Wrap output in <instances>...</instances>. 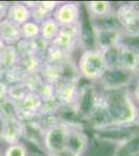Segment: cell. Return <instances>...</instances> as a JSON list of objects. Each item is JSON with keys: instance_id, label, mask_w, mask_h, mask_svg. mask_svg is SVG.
Instances as JSON below:
<instances>
[{"instance_id": "obj_1", "label": "cell", "mask_w": 139, "mask_h": 156, "mask_svg": "<svg viewBox=\"0 0 139 156\" xmlns=\"http://www.w3.org/2000/svg\"><path fill=\"white\" fill-rule=\"evenodd\" d=\"M106 100L109 126H128L137 121L138 108L128 92L111 90V94L106 96Z\"/></svg>"}, {"instance_id": "obj_2", "label": "cell", "mask_w": 139, "mask_h": 156, "mask_svg": "<svg viewBox=\"0 0 139 156\" xmlns=\"http://www.w3.org/2000/svg\"><path fill=\"white\" fill-rule=\"evenodd\" d=\"M78 72L87 80H100L109 70L103 51L89 48L83 51L78 62Z\"/></svg>"}, {"instance_id": "obj_3", "label": "cell", "mask_w": 139, "mask_h": 156, "mask_svg": "<svg viewBox=\"0 0 139 156\" xmlns=\"http://www.w3.org/2000/svg\"><path fill=\"white\" fill-rule=\"evenodd\" d=\"M68 131L69 126L62 123H57L45 131L43 144L49 154L55 156L65 149Z\"/></svg>"}, {"instance_id": "obj_4", "label": "cell", "mask_w": 139, "mask_h": 156, "mask_svg": "<svg viewBox=\"0 0 139 156\" xmlns=\"http://www.w3.org/2000/svg\"><path fill=\"white\" fill-rule=\"evenodd\" d=\"M93 43L97 49L105 51L110 47L120 43L122 30L115 25H105V26H93L92 27Z\"/></svg>"}, {"instance_id": "obj_5", "label": "cell", "mask_w": 139, "mask_h": 156, "mask_svg": "<svg viewBox=\"0 0 139 156\" xmlns=\"http://www.w3.org/2000/svg\"><path fill=\"white\" fill-rule=\"evenodd\" d=\"M80 15L81 11L79 4L75 2H65L57 6L52 17L60 27H70L78 25Z\"/></svg>"}, {"instance_id": "obj_6", "label": "cell", "mask_w": 139, "mask_h": 156, "mask_svg": "<svg viewBox=\"0 0 139 156\" xmlns=\"http://www.w3.org/2000/svg\"><path fill=\"white\" fill-rule=\"evenodd\" d=\"M79 90L78 80L64 79L55 84V97L60 106H74Z\"/></svg>"}, {"instance_id": "obj_7", "label": "cell", "mask_w": 139, "mask_h": 156, "mask_svg": "<svg viewBox=\"0 0 139 156\" xmlns=\"http://www.w3.org/2000/svg\"><path fill=\"white\" fill-rule=\"evenodd\" d=\"M115 22L126 32L139 31L138 11L133 4H122L114 14Z\"/></svg>"}, {"instance_id": "obj_8", "label": "cell", "mask_w": 139, "mask_h": 156, "mask_svg": "<svg viewBox=\"0 0 139 156\" xmlns=\"http://www.w3.org/2000/svg\"><path fill=\"white\" fill-rule=\"evenodd\" d=\"M79 36V25L70 27H60L59 32H58L56 37L51 42V44L56 46L60 50H62L65 54L70 56V54L75 49Z\"/></svg>"}, {"instance_id": "obj_9", "label": "cell", "mask_w": 139, "mask_h": 156, "mask_svg": "<svg viewBox=\"0 0 139 156\" xmlns=\"http://www.w3.org/2000/svg\"><path fill=\"white\" fill-rule=\"evenodd\" d=\"M132 73L126 72L120 69H109L101 78V82L105 89L110 90H117L126 87L132 80Z\"/></svg>"}, {"instance_id": "obj_10", "label": "cell", "mask_w": 139, "mask_h": 156, "mask_svg": "<svg viewBox=\"0 0 139 156\" xmlns=\"http://www.w3.org/2000/svg\"><path fill=\"white\" fill-rule=\"evenodd\" d=\"M118 68L129 73H137L139 69V53L120 44Z\"/></svg>"}, {"instance_id": "obj_11", "label": "cell", "mask_w": 139, "mask_h": 156, "mask_svg": "<svg viewBox=\"0 0 139 156\" xmlns=\"http://www.w3.org/2000/svg\"><path fill=\"white\" fill-rule=\"evenodd\" d=\"M0 39L5 45H16L21 40L20 26L4 17L0 21Z\"/></svg>"}, {"instance_id": "obj_12", "label": "cell", "mask_w": 139, "mask_h": 156, "mask_svg": "<svg viewBox=\"0 0 139 156\" xmlns=\"http://www.w3.org/2000/svg\"><path fill=\"white\" fill-rule=\"evenodd\" d=\"M64 64L57 65V64H50V62H43L42 67L39 72H40V74H41L44 82L55 85L56 83H58L60 80L64 79Z\"/></svg>"}, {"instance_id": "obj_13", "label": "cell", "mask_w": 139, "mask_h": 156, "mask_svg": "<svg viewBox=\"0 0 139 156\" xmlns=\"http://www.w3.org/2000/svg\"><path fill=\"white\" fill-rule=\"evenodd\" d=\"M87 146V138L86 135L81 131L78 130L71 129L69 126V131H68L67 136V145H65V149H68L71 152L75 153L77 155H80L83 153Z\"/></svg>"}, {"instance_id": "obj_14", "label": "cell", "mask_w": 139, "mask_h": 156, "mask_svg": "<svg viewBox=\"0 0 139 156\" xmlns=\"http://www.w3.org/2000/svg\"><path fill=\"white\" fill-rule=\"evenodd\" d=\"M5 18L21 26L30 20V9L25 3H14L7 6Z\"/></svg>"}, {"instance_id": "obj_15", "label": "cell", "mask_w": 139, "mask_h": 156, "mask_svg": "<svg viewBox=\"0 0 139 156\" xmlns=\"http://www.w3.org/2000/svg\"><path fill=\"white\" fill-rule=\"evenodd\" d=\"M22 137V123L20 120H4L2 138L9 145L19 143Z\"/></svg>"}, {"instance_id": "obj_16", "label": "cell", "mask_w": 139, "mask_h": 156, "mask_svg": "<svg viewBox=\"0 0 139 156\" xmlns=\"http://www.w3.org/2000/svg\"><path fill=\"white\" fill-rule=\"evenodd\" d=\"M20 55L15 45H5L0 52V64L4 67V69H11L19 64Z\"/></svg>"}, {"instance_id": "obj_17", "label": "cell", "mask_w": 139, "mask_h": 156, "mask_svg": "<svg viewBox=\"0 0 139 156\" xmlns=\"http://www.w3.org/2000/svg\"><path fill=\"white\" fill-rule=\"evenodd\" d=\"M60 30L59 24L54 20L53 17H49L40 24V36L46 41L51 43L56 37Z\"/></svg>"}, {"instance_id": "obj_18", "label": "cell", "mask_w": 139, "mask_h": 156, "mask_svg": "<svg viewBox=\"0 0 139 156\" xmlns=\"http://www.w3.org/2000/svg\"><path fill=\"white\" fill-rule=\"evenodd\" d=\"M42 64H43L42 57L31 53V54L24 55V56H20L19 64L18 65L22 68V70L25 72V74H27V73L39 72L42 67Z\"/></svg>"}, {"instance_id": "obj_19", "label": "cell", "mask_w": 139, "mask_h": 156, "mask_svg": "<svg viewBox=\"0 0 139 156\" xmlns=\"http://www.w3.org/2000/svg\"><path fill=\"white\" fill-rule=\"evenodd\" d=\"M87 6L95 18L106 19L111 14V3L108 1H90L87 3Z\"/></svg>"}, {"instance_id": "obj_20", "label": "cell", "mask_w": 139, "mask_h": 156, "mask_svg": "<svg viewBox=\"0 0 139 156\" xmlns=\"http://www.w3.org/2000/svg\"><path fill=\"white\" fill-rule=\"evenodd\" d=\"M43 62L60 65L65 62H69V55H67L62 50H60L59 48H57L56 46H54V45L50 43L46 53L43 57Z\"/></svg>"}, {"instance_id": "obj_21", "label": "cell", "mask_w": 139, "mask_h": 156, "mask_svg": "<svg viewBox=\"0 0 139 156\" xmlns=\"http://www.w3.org/2000/svg\"><path fill=\"white\" fill-rule=\"evenodd\" d=\"M43 83H44V80L40 72L27 73L22 79V84L26 87L28 92H37Z\"/></svg>"}, {"instance_id": "obj_22", "label": "cell", "mask_w": 139, "mask_h": 156, "mask_svg": "<svg viewBox=\"0 0 139 156\" xmlns=\"http://www.w3.org/2000/svg\"><path fill=\"white\" fill-rule=\"evenodd\" d=\"M28 93V90H26V87L22 84V82L20 83H15L9 85V92H7V99L11 100L12 103L19 105L22 102V100L24 99V97L26 96V94Z\"/></svg>"}, {"instance_id": "obj_23", "label": "cell", "mask_w": 139, "mask_h": 156, "mask_svg": "<svg viewBox=\"0 0 139 156\" xmlns=\"http://www.w3.org/2000/svg\"><path fill=\"white\" fill-rule=\"evenodd\" d=\"M20 31H21V39L29 41V40H32L40 36V32H41L40 31V24L29 20L20 26Z\"/></svg>"}, {"instance_id": "obj_24", "label": "cell", "mask_w": 139, "mask_h": 156, "mask_svg": "<svg viewBox=\"0 0 139 156\" xmlns=\"http://www.w3.org/2000/svg\"><path fill=\"white\" fill-rule=\"evenodd\" d=\"M25 76V72L22 70V68L17 65V66L11 68V69L5 70L3 77V81H5L7 84H15L22 82V79Z\"/></svg>"}, {"instance_id": "obj_25", "label": "cell", "mask_w": 139, "mask_h": 156, "mask_svg": "<svg viewBox=\"0 0 139 156\" xmlns=\"http://www.w3.org/2000/svg\"><path fill=\"white\" fill-rule=\"evenodd\" d=\"M120 44L139 53V31L125 32L122 34Z\"/></svg>"}, {"instance_id": "obj_26", "label": "cell", "mask_w": 139, "mask_h": 156, "mask_svg": "<svg viewBox=\"0 0 139 156\" xmlns=\"http://www.w3.org/2000/svg\"><path fill=\"white\" fill-rule=\"evenodd\" d=\"M36 93L39 94V96L41 97V99L43 100V103L52 102V101H55V100H56V97H55V85L54 84L44 82Z\"/></svg>"}, {"instance_id": "obj_27", "label": "cell", "mask_w": 139, "mask_h": 156, "mask_svg": "<svg viewBox=\"0 0 139 156\" xmlns=\"http://www.w3.org/2000/svg\"><path fill=\"white\" fill-rule=\"evenodd\" d=\"M28 152H27L26 147L21 144V143H16V144L9 145L6 148L5 152H4V156H27Z\"/></svg>"}, {"instance_id": "obj_28", "label": "cell", "mask_w": 139, "mask_h": 156, "mask_svg": "<svg viewBox=\"0 0 139 156\" xmlns=\"http://www.w3.org/2000/svg\"><path fill=\"white\" fill-rule=\"evenodd\" d=\"M40 4H41V6L45 11L48 12L49 14L53 15V12H54V11L57 9V6L59 5L60 3L57 1H43V2H40Z\"/></svg>"}, {"instance_id": "obj_29", "label": "cell", "mask_w": 139, "mask_h": 156, "mask_svg": "<svg viewBox=\"0 0 139 156\" xmlns=\"http://www.w3.org/2000/svg\"><path fill=\"white\" fill-rule=\"evenodd\" d=\"M7 92H9V84L3 80H0V101L6 99Z\"/></svg>"}, {"instance_id": "obj_30", "label": "cell", "mask_w": 139, "mask_h": 156, "mask_svg": "<svg viewBox=\"0 0 139 156\" xmlns=\"http://www.w3.org/2000/svg\"><path fill=\"white\" fill-rule=\"evenodd\" d=\"M55 156H80V155H77V154H75V153L71 152V151H69L68 149H64V151H61V152L58 153V154Z\"/></svg>"}, {"instance_id": "obj_31", "label": "cell", "mask_w": 139, "mask_h": 156, "mask_svg": "<svg viewBox=\"0 0 139 156\" xmlns=\"http://www.w3.org/2000/svg\"><path fill=\"white\" fill-rule=\"evenodd\" d=\"M134 98L139 102V80H137L135 84V89H134Z\"/></svg>"}, {"instance_id": "obj_32", "label": "cell", "mask_w": 139, "mask_h": 156, "mask_svg": "<svg viewBox=\"0 0 139 156\" xmlns=\"http://www.w3.org/2000/svg\"><path fill=\"white\" fill-rule=\"evenodd\" d=\"M4 73H5V69H4V67L0 64V80H3Z\"/></svg>"}, {"instance_id": "obj_33", "label": "cell", "mask_w": 139, "mask_h": 156, "mask_svg": "<svg viewBox=\"0 0 139 156\" xmlns=\"http://www.w3.org/2000/svg\"><path fill=\"white\" fill-rule=\"evenodd\" d=\"M4 47H5V44H4V42L2 41L1 39H0V52H1V50L3 49Z\"/></svg>"}, {"instance_id": "obj_34", "label": "cell", "mask_w": 139, "mask_h": 156, "mask_svg": "<svg viewBox=\"0 0 139 156\" xmlns=\"http://www.w3.org/2000/svg\"><path fill=\"white\" fill-rule=\"evenodd\" d=\"M137 11H138V25H139V7L137 9Z\"/></svg>"}]
</instances>
